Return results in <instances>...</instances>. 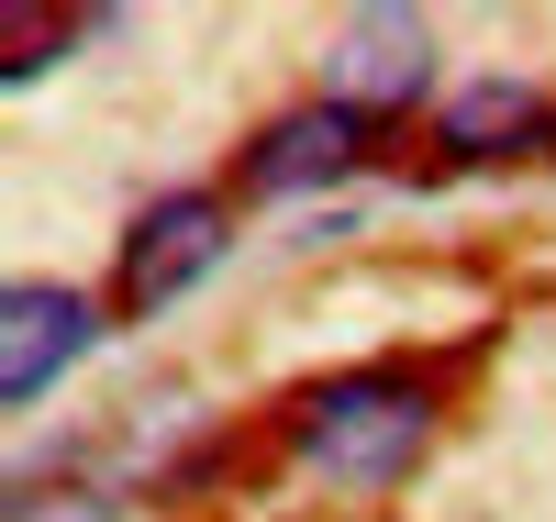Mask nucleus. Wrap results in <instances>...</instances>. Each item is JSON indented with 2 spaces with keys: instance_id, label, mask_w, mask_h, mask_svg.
<instances>
[{
  "instance_id": "obj_8",
  "label": "nucleus",
  "mask_w": 556,
  "mask_h": 522,
  "mask_svg": "<svg viewBox=\"0 0 556 522\" xmlns=\"http://www.w3.org/2000/svg\"><path fill=\"white\" fill-rule=\"evenodd\" d=\"M12 522H112V489H67V479H23Z\"/></svg>"
},
{
  "instance_id": "obj_3",
  "label": "nucleus",
  "mask_w": 556,
  "mask_h": 522,
  "mask_svg": "<svg viewBox=\"0 0 556 522\" xmlns=\"http://www.w3.org/2000/svg\"><path fill=\"white\" fill-rule=\"evenodd\" d=\"M367 156H379V123H367V112H345V101H301V112L256 123V145L235 156V189H245V201H312V189L356 178Z\"/></svg>"
},
{
  "instance_id": "obj_4",
  "label": "nucleus",
  "mask_w": 556,
  "mask_h": 522,
  "mask_svg": "<svg viewBox=\"0 0 556 522\" xmlns=\"http://www.w3.org/2000/svg\"><path fill=\"white\" fill-rule=\"evenodd\" d=\"M434 89V23L424 12H345L334 23V44H323V101H345V112H367V123H390V112H412Z\"/></svg>"
},
{
  "instance_id": "obj_2",
  "label": "nucleus",
  "mask_w": 556,
  "mask_h": 522,
  "mask_svg": "<svg viewBox=\"0 0 556 522\" xmlns=\"http://www.w3.org/2000/svg\"><path fill=\"white\" fill-rule=\"evenodd\" d=\"M235 245V222H223L212 189H156L146 212L123 222V256H112V322H156L201 290Z\"/></svg>"
},
{
  "instance_id": "obj_7",
  "label": "nucleus",
  "mask_w": 556,
  "mask_h": 522,
  "mask_svg": "<svg viewBox=\"0 0 556 522\" xmlns=\"http://www.w3.org/2000/svg\"><path fill=\"white\" fill-rule=\"evenodd\" d=\"M78 34H101V12H12V23H0V78H12V89L45 78Z\"/></svg>"
},
{
  "instance_id": "obj_1",
  "label": "nucleus",
  "mask_w": 556,
  "mask_h": 522,
  "mask_svg": "<svg viewBox=\"0 0 556 522\" xmlns=\"http://www.w3.org/2000/svg\"><path fill=\"white\" fill-rule=\"evenodd\" d=\"M290 456L345 500H390L434 456V390L412 367H345L290 400Z\"/></svg>"
},
{
  "instance_id": "obj_6",
  "label": "nucleus",
  "mask_w": 556,
  "mask_h": 522,
  "mask_svg": "<svg viewBox=\"0 0 556 522\" xmlns=\"http://www.w3.org/2000/svg\"><path fill=\"white\" fill-rule=\"evenodd\" d=\"M445 156L456 167H490V156H534V145H556V101H545V89L534 78H468V89H456V101H445Z\"/></svg>"
},
{
  "instance_id": "obj_5",
  "label": "nucleus",
  "mask_w": 556,
  "mask_h": 522,
  "mask_svg": "<svg viewBox=\"0 0 556 522\" xmlns=\"http://www.w3.org/2000/svg\"><path fill=\"white\" fill-rule=\"evenodd\" d=\"M89 345H101V301L67 290V278H23L0 301V411H34Z\"/></svg>"
}]
</instances>
